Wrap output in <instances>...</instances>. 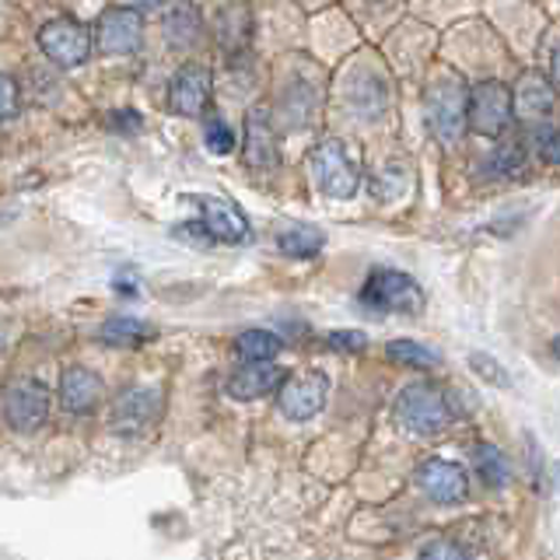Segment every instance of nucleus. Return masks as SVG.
Returning a JSON list of instances; mask_svg holds the SVG:
<instances>
[{
  "mask_svg": "<svg viewBox=\"0 0 560 560\" xmlns=\"http://www.w3.org/2000/svg\"><path fill=\"white\" fill-rule=\"evenodd\" d=\"M466 105H469V88L455 78L442 74L428 84L424 92V116L431 133L442 140V144H455L466 130Z\"/></svg>",
  "mask_w": 560,
  "mask_h": 560,
  "instance_id": "1",
  "label": "nucleus"
},
{
  "mask_svg": "<svg viewBox=\"0 0 560 560\" xmlns=\"http://www.w3.org/2000/svg\"><path fill=\"white\" fill-rule=\"evenodd\" d=\"M361 305L372 308V312H382V315H417L424 312V291H420V284L402 270H372L361 288Z\"/></svg>",
  "mask_w": 560,
  "mask_h": 560,
  "instance_id": "2",
  "label": "nucleus"
},
{
  "mask_svg": "<svg viewBox=\"0 0 560 560\" xmlns=\"http://www.w3.org/2000/svg\"><path fill=\"white\" fill-rule=\"evenodd\" d=\"M312 179L319 186L326 197L332 200H350L361 186V168L354 162V154L343 144V140L329 137L323 144H315L312 151Z\"/></svg>",
  "mask_w": 560,
  "mask_h": 560,
  "instance_id": "3",
  "label": "nucleus"
},
{
  "mask_svg": "<svg viewBox=\"0 0 560 560\" xmlns=\"http://www.w3.org/2000/svg\"><path fill=\"white\" fill-rule=\"evenodd\" d=\"M396 417H399V424L413 434H438L448 428L452 407L438 385L413 382L396 396Z\"/></svg>",
  "mask_w": 560,
  "mask_h": 560,
  "instance_id": "4",
  "label": "nucleus"
},
{
  "mask_svg": "<svg viewBox=\"0 0 560 560\" xmlns=\"http://www.w3.org/2000/svg\"><path fill=\"white\" fill-rule=\"evenodd\" d=\"M512 92L501 81H480L469 88V105H466V122L480 137H501L512 122Z\"/></svg>",
  "mask_w": 560,
  "mask_h": 560,
  "instance_id": "5",
  "label": "nucleus"
},
{
  "mask_svg": "<svg viewBox=\"0 0 560 560\" xmlns=\"http://www.w3.org/2000/svg\"><path fill=\"white\" fill-rule=\"evenodd\" d=\"M39 49L46 52V60H52L57 67H81L92 57L95 39L81 22H74V18H52V22L39 28Z\"/></svg>",
  "mask_w": 560,
  "mask_h": 560,
  "instance_id": "6",
  "label": "nucleus"
},
{
  "mask_svg": "<svg viewBox=\"0 0 560 560\" xmlns=\"http://www.w3.org/2000/svg\"><path fill=\"white\" fill-rule=\"evenodd\" d=\"M95 46L109 57H127V52H137L140 43H144V22H140V11L130 4L119 8H105L95 22Z\"/></svg>",
  "mask_w": 560,
  "mask_h": 560,
  "instance_id": "7",
  "label": "nucleus"
},
{
  "mask_svg": "<svg viewBox=\"0 0 560 560\" xmlns=\"http://www.w3.org/2000/svg\"><path fill=\"white\" fill-rule=\"evenodd\" d=\"M165 407V393L158 385H140V389H127L116 396L113 410H109V428L116 434H140L148 431Z\"/></svg>",
  "mask_w": 560,
  "mask_h": 560,
  "instance_id": "8",
  "label": "nucleus"
},
{
  "mask_svg": "<svg viewBox=\"0 0 560 560\" xmlns=\"http://www.w3.org/2000/svg\"><path fill=\"white\" fill-rule=\"evenodd\" d=\"M326 396H329V378L323 372H302V375H291L280 382L277 389V407L288 420H312L326 407Z\"/></svg>",
  "mask_w": 560,
  "mask_h": 560,
  "instance_id": "9",
  "label": "nucleus"
},
{
  "mask_svg": "<svg viewBox=\"0 0 560 560\" xmlns=\"http://www.w3.org/2000/svg\"><path fill=\"white\" fill-rule=\"evenodd\" d=\"M4 417L14 431H39L49 417V389L35 378H18L4 389Z\"/></svg>",
  "mask_w": 560,
  "mask_h": 560,
  "instance_id": "10",
  "label": "nucleus"
},
{
  "mask_svg": "<svg viewBox=\"0 0 560 560\" xmlns=\"http://www.w3.org/2000/svg\"><path fill=\"white\" fill-rule=\"evenodd\" d=\"M210 92H214L210 70L203 63H183L168 84V105L179 116H203L210 105Z\"/></svg>",
  "mask_w": 560,
  "mask_h": 560,
  "instance_id": "11",
  "label": "nucleus"
},
{
  "mask_svg": "<svg viewBox=\"0 0 560 560\" xmlns=\"http://www.w3.org/2000/svg\"><path fill=\"white\" fill-rule=\"evenodd\" d=\"M417 487L438 504H459L469 494V477L459 463L448 459H428L417 469Z\"/></svg>",
  "mask_w": 560,
  "mask_h": 560,
  "instance_id": "12",
  "label": "nucleus"
},
{
  "mask_svg": "<svg viewBox=\"0 0 560 560\" xmlns=\"http://www.w3.org/2000/svg\"><path fill=\"white\" fill-rule=\"evenodd\" d=\"M192 203L200 207V224L207 228L210 242H224V245H238L249 235V221H245L242 210L232 200L221 197H192Z\"/></svg>",
  "mask_w": 560,
  "mask_h": 560,
  "instance_id": "13",
  "label": "nucleus"
},
{
  "mask_svg": "<svg viewBox=\"0 0 560 560\" xmlns=\"http://www.w3.org/2000/svg\"><path fill=\"white\" fill-rule=\"evenodd\" d=\"M284 378H288V372L273 361H245L238 372L228 378V396L242 399V402L262 399V396L277 393Z\"/></svg>",
  "mask_w": 560,
  "mask_h": 560,
  "instance_id": "14",
  "label": "nucleus"
},
{
  "mask_svg": "<svg viewBox=\"0 0 560 560\" xmlns=\"http://www.w3.org/2000/svg\"><path fill=\"white\" fill-rule=\"evenodd\" d=\"M242 154L245 165L253 168H273L277 165V137H273V119L270 113L256 105V109L245 116V140H242Z\"/></svg>",
  "mask_w": 560,
  "mask_h": 560,
  "instance_id": "15",
  "label": "nucleus"
},
{
  "mask_svg": "<svg viewBox=\"0 0 560 560\" xmlns=\"http://www.w3.org/2000/svg\"><path fill=\"white\" fill-rule=\"evenodd\" d=\"M102 399V378L92 368L70 364L60 375V402L67 413H92Z\"/></svg>",
  "mask_w": 560,
  "mask_h": 560,
  "instance_id": "16",
  "label": "nucleus"
},
{
  "mask_svg": "<svg viewBox=\"0 0 560 560\" xmlns=\"http://www.w3.org/2000/svg\"><path fill=\"white\" fill-rule=\"evenodd\" d=\"M553 109V84L539 74H522L512 88V113L518 119H542Z\"/></svg>",
  "mask_w": 560,
  "mask_h": 560,
  "instance_id": "17",
  "label": "nucleus"
},
{
  "mask_svg": "<svg viewBox=\"0 0 560 560\" xmlns=\"http://www.w3.org/2000/svg\"><path fill=\"white\" fill-rule=\"evenodd\" d=\"M249 35H253V14L242 0H232L224 4L214 18V39L221 43L224 52H245L249 46Z\"/></svg>",
  "mask_w": 560,
  "mask_h": 560,
  "instance_id": "18",
  "label": "nucleus"
},
{
  "mask_svg": "<svg viewBox=\"0 0 560 560\" xmlns=\"http://www.w3.org/2000/svg\"><path fill=\"white\" fill-rule=\"evenodd\" d=\"M347 102L358 119H378L389 105V92H385V81L378 74H358L347 84Z\"/></svg>",
  "mask_w": 560,
  "mask_h": 560,
  "instance_id": "19",
  "label": "nucleus"
},
{
  "mask_svg": "<svg viewBox=\"0 0 560 560\" xmlns=\"http://www.w3.org/2000/svg\"><path fill=\"white\" fill-rule=\"evenodd\" d=\"M200 32H203V22H200V11L189 4V0H175L165 11V35L175 49H189L200 43Z\"/></svg>",
  "mask_w": 560,
  "mask_h": 560,
  "instance_id": "20",
  "label": "nucleus"
},
{
  "mask_svg": "<svg viewBox=\"0 0 560 560\" xmlns=\"http://www.w3.org/2000/svg\"><path fill=\"white\" fill-rule=\"evenodd\" d=\"M326 245V235L312 224H291L277 235V249L291 259H308Z\"/></svg>",
  "mask_w": 560,
  "mask_h": 560,
  "instance_id": "21",
  "label": "nucleus"
},
{
  "mask_svg": "<svg viewBox=\"0 0 560 560\" xmlns=\"http://www.w3.org/2000/svg\"><path fill=\"white\" fill-rule=\"evenodd\" d=\"M280 347H284V340L270 329H245L235 337V354L242 361H273Z\"/></svg>",
  "mask_w": 560,
  "mask_h": 560,
  "instance_id": "22",
  "label": "nucleus"
},
{
  "mask_svg": "<svg viewBox=\"0 0 560 560\" xmlns=\"http://www.w3.org/2000/svg\"><path fill=\"white\" fill-rule=\"evenodd\" d=\"M472 463H477L480 477L490 487H508V480H512V466H508L504 452L494 448V445H477V448H472Z\"/></svg>",
  "mask_w": 560,
  "mask_h": 560,
  "instance_id": "23",
  "label": "nucleus"
},
{
  "mask_svg": "<svg viewBox=\"0 0 560 560\" xmlns=\"http://www.w3.org/2000/svg\"><path fill=\"white\" fill-rule=\"evenodd\" d=\"M385 354H389L396 364H407V368H438L442 364V354L417 340H393L385 347Z\"/></svg>",
  "mask_w": 560,
  "mask_h": 560,
  "instance_id": "24",
  "label": "nucleus"
},
{
  "mask_svg": "<svg viewBox=\"0 0 560 560\" xmlns=\"http://www.w3.org/2000/svg\"><path fill=\"white\" fill-rule=\"evenodd\" d=\"M148 323L130 319V315H116V319H105L98 329V340L102 343H140L148 337Z\"/></svg>",
  "mask_w": 560,
  "mask_h": 560,
  "instance_id": "25",
  "label": "nucleus"
},
{
  "mask_svg": "<svg viewBox=\"0 0 560 560\" xmlns=\"http://www.w3.org/2000/svg\"><path fill=\"white\" fill-rule=\"evenodd\" d=\"M525 165V144L518 137H512L508 144H501L494 154H490V175H515Z\"/></svg>",
  "mask_w": 560,
  "mask_h": 560,
  "instance_id": "26",
  "label": "nucleus"
},
{
  "mask_svg": "<svg viewBox=\"0 0 560 560\" xmlns=\"http://www.w3.org/2000/svg\"><path fill=\"white\" fill-rule=\"evenodd\" d=\"M203 144H207L210 154H232L235 151V133H232V127H228L224 119L207 116V122H203Z\"/></svg>",
  "mask_w": 560,
  "mask_h": 560,
  "instance_id": "27",
  "label": "nucleus"
},
{
  "mask_svg": "<svg viewBox=\"0 0 560 560\" xmlns=\"http://www.w3.org/2000/svg\"><path fill=\"white\" fill-rule=\"evenodd\" d=\"M469 368L477 372L483 382H490V385H498V389H512V375L504 372L501 368V361L498 358H490V354H469Z\"/></svg>",
  "mask_w": 560,
  "mask_h": 560,
  "instance_id": "28",
  "label": "nucleus"
},
{
  "mask_svg": "<svg viewBox=\"0 0 560 560\" xmlns=\"http://www.w3.org/2000/svg\"><path fill=\"white\" fill-rule=\"evenodd\" d=\"M417 560H472V557L452 539H431V542H424V550H420Z\"/></svg>",
  "mask_w": 560,
  "mask_h": 560,
  "instance_id": "29",
  "label": "nucleus"
},
{
  "mask_svg": "<svg viewBox=\"0 0 560 560\" xmlns=\"http://www.w3.org/2000/svg\"><path fill=\"white\" fill-rule=\"evenodd\" d=\"M22 109V88L11 74H0V119H11Z\"/></svg>",
  "mask_w": 560,
  "mask_h": 560,
  "instance_id": "30",
  "label": "nucleus"
},
{
  "mask_svg": "<svg viewBox=\"0 0 560 560\" xmlns=\"http://www.w3.org/2000/svg\"><path fill=\"white\" fill-rule=\"evenodd\" d=\"M326 343L332 350H343V354H358V350L368 347V337H364V332H358V329H337V332H329Z\"/></svg>",
  "mask_w": 560,
  "mask_h": 560,
  "instance_id": "31",
  "label": "nucleus"
},
{
  "mask_svg": "<svg viewBox=\"0 0 560 560\" xmlns=\"http://www.w3.org/2000/svg\"><path fill=\"white\" fill-rule=\"evenodd\" d=\"M536 151L542 162L560 165V130H550V127L536 130Z\"/></svg>",
  "mask_w": 560,
  "mask_h": 560,
  "instance_id": "32",
  "label": "nucleus"
},
{
  "mask_svg": "<svg viewBox=\"0 0 560 560\" xmlns=\"http://www.w3.org/2000/svg\"><path fill=\"white\" fill-rule=\"evenodd\" d=\"M525 463H529V477H533V483L539 487V483H542V455H539V445L533 442L529 434H525Z\"/></svg>",
  "mask_w": 560,
  "mask_h": 560,
  "instance_id": "33",
  "label": "nucleus"
},
{
  "mask_svg": "<svg viewBox=\"0 0 560 560\" xmlns=\"http://www.w3.org/2000/svg\"><path fill=\"white\" fill-rule=\"evenodd\" d=\"M109 127H116L119 133H133L140 127V116L133 109H119V113L109 116Z\"/></svg>",
  "mask_w": 560,
  "mask_h": 560,
  "instance_id": "34",
  "label": "nucleus"
},
{
  "mask_svg": "<svg viewBox=\"0 0 560 560\" xmlns=\"http://www.w3.org/2000/svg\"><path fill=\"white\" fill-rule=\"evenodd\" d=\"M550 78H553V88H560V46H557L553 60H550Z\"/></svg>",
  "mask_w": 560,
  "mask_h": 560,
  "instance_id": "35",
  "label": "nucleus"
},
{
  "mask_svg": "<svg viewBox=\"0 0 560 560\" xmlns=\"http://www.w3.org/2000/svg\"><path fill=\"white\" fill-rule=\"evenodd\" d=\"M127 4L140 11V8H154V4H162V0H127Z\"/></svg>",
  "mask_w": 560,
  "mask_h": 560,
  "instance_id": "36",
  "label": "nucleus"
},
{
  "mask_svg": "<svg viewBox=\"0 0 560 560\" xmlns=\"http://www.w3.org/2000/svg\"><path fill=\"white\" fill-rule=\"evenodd\" d=\"M550 354H553V358H557V361H560V337H557V340H553V343H550Z\"/></svg>",
  "mask_w": 560,
  "mask_h": 560,
  "instance_id": "37",
  "label": "nucleus"
},
{
  "mask_svg": "<svg viewBox=\"0 0 560 560\" xmlns=\"http://www.w3.org/2000/svg\"><path fill=\"white\" fill-rule=\"evenodd\" d=\"M557 483H560V466H557Z\"/></svg>",
  "mask_w": 560,
  "mask_h": 560,
  "instance_id": "38",
  "label": "nucleus"
}]
</instances>
